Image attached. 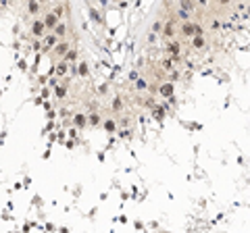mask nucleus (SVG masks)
<instances>
[{
    "mask_svg": "<svg viewBox=\"0 0 250 233\" xmlns=\"http://www.w3.org/2000/svg\"><path fill=\"white\" fill-rule=\"evenodd\" d=\"M31 33H34L36 38H44V36H46V25H44L42 19H36V21L31 23Z\"/></svg>",
    "mask_w": 250,
    "mask_h": 233,
    "instance_id": "nucleus-1",
    "label": "nucleus"
},
{
    "mask_svg": "<svg viewBox=\"0 0 250 233\" xmlns=\"http://www.w3.org/2000/svg\"><path fill=\"white\" fill-rule=\"evenodd\" d=\"M56 42H58V38H56V36H54V33H52V36H44V50H48V48H54L56 46Z\"/></svg>",
    "mask_w": 250,
    "mask_h": 233,
    "instance_id": "nucleus-2",
    "label": "nucleus"
},
{
    "mask_svg": "<svg viewBox=\"0 0 250 233\" xmlns=\"http://www.w3.org/2000/svg\"><path fill=\"white\" fill-rule=\"evenodd\" d=\"M52 33H54L56 38H63V36L67 33V27H65V23H56V25L52 27Z\"/></svg>",
    "mask_w": 250,
    "mask_h": 233,
    "instance_id": "nucleus-3",
    "label": "nucleus"
},
{
    "mask_svg": "<svg viewBox=\"0 0 250 233\" xmlns=\"http://www.w3.org/2000/svg\"><path fill=\"white\" fill-rule=\"evenodd\" d=\"M181 33H183V36H188V38H192V36H194V25H192L190 21H186V23H183V27H181Z\"/></svg>",
    "mask_w": 250,
    "mask_h": 233,
    "instance_id": "nucleus-4",
    "label": "nucleus"
},
{
    "mask_svg": "<svg viewBox=\"0 0 250 233\" xmlns=\"http://www.w3.org/2000/svg\"><path fill=\"white\" fill-rule=\"evenodd\" d=\"M65 63H75V58H77V50H73V48H69L65 54Z\"/></svg>",
    "mask_w": 250,
    "mask_h": 233,
    "instance_id": "nucleus-5",
    "label": "nucleus"
},
{
    "mask_svg": "<svg viewBox=\"0 0 250 233\" xmlns=\"http://www.w3.org/2000/svg\"><path fill=\"white\" fill-rule=\"evenodd\" d=\"M167 50H169V54H173V56H179V50H181V46H179V42H169Z\"/></svg>",
    "mask_w": 250,
    "mask_h": 233,
    "instance_id": "nucleus-6",
    "label": "nucleus"
},
{
    "mask_svg": "<svg viewBox=\"0 0 250 233\" xmlns=\"http://www.w3.org/2000/svg\"><path fill=\"white\" fill-rule=\"evenodd\" d=\"M56 23H58V17H56V15H52V13H50V15H46V21H44V25H46V27H54Z\"/></svg>",
    "mask_w": 250,
    "mask_h": 233,
    "instance_id": "nucleus-7",
    "label": "nucleus"
},
{
    "mask_svg": "<svg viewBox=\"0 0 250 233\" xmlns=\"http://www.w3.org/2000/svg\"><path fill=\"white\" fill-rule=\"evenodd\" d=\"M67 50H69V44H67V42H61V44L56 42V46H54V52H56L58 56H63V54H65Z\"/></svg>",
    "mask_w": 250,
    "mask_h": 233,
    "instance_id": "nucleus-8",
    "label": "nucleus"
},
{
    "mask_svg": "<svg viewBox=\"0 0 250 233\" xmlns=\"http://www.w3.org/2000/svg\"><path fill=\"white\" fill-rule=\"evenodd\" d=\"M163 33H165L167 38H173V36H175V27H173V21H169L165 27H163Z\"/></svg>",
    "mask_w": 250,
    "mask_h": 233,
    "instance_id": "nucleus-9",
    "label": "nucleus"
},
{
    "mask_svg": "<svg viewBox=\"0 0 250 233\" xmlns=\"http://www.w3.org/2000/svg\"><path fill=\"white\" fill-rule=\"evenodd\" d=\"M192 46L198 48V50L204 48V38H202V36H192Z\"/></svg>",
    "mask_w": 250,
    "mask_h": 233,
    "instance_id": "nucleus-10",
    "label": "nucleus"
},
{
    "mask_svg": "<svg viewBox=\"0 0 250 233\" xmlns=\"http://www.w3.org/2000/svg\"><path fill=\"white\" fill-rule=\"evenodd\" d=\"M104 129H106L109 133H115V131H117V123H115L113 119H106V121H104Z\"/></svg>",
    "mask_w": 250,
    "mask_h": 233,
    "instance_id": "nucleus-11",
    "label": "nucleus"
},
{
    "mask_svg": "<svg viewBox=\"0 0 250 233\" xmlns=\"http://www.w3.org/2000/svg\"><path fill=\"white\" fill-rule=\"evenodd\" d=\"M113 110H117V112L123 110V98H121V96H117V98L113 100Z\"/></svg>",
    "mask_w": 250,
    "mask_h": 233,
    "instance_id": "nucleus-12",
    "label": "nucleus"
},
{
    "mask_svg": "<svg viewBox=\"0 0 250 233\" xmlns=\"http://www.w3.org/2000/svg\"><path fill=\"white\" fill-rule=\"evenodd\" d=\"M67 69H69V67H67V63L63 60V63H61V65L56 67V75H58V77H63V75L67 73Z\"/></svg>",
    "mask_w": 250,
    "mask_h": 233,
    "instance_id": "nucleus-13",
    "label": "nucleus"
},
{
    "mask_svg": "<svg viewBox=\"0 0 250 233\" xmlns=\"http://www.w3.org/2000/svg\"><path fill=\"white\" fill-rule=\"evenodd\" d=\"M29 13H31V15H38V13H40L38 0H29Z\"/></svg>",
    "mask_w": 250,
    "mask_h": 233,
    "instance_id": "nucleus-14",
    "label": "nucleus"
},
{
    "mask_svg": "<svg viewBox=\"0 0 250 233\" xmlns=\"http://www.w3.org/2000/svg\"><path fill=\"white\" fill-rule=\"evenodd\" d=\"M77 73H79V75H83V77L90 73V69H88V63H79V67H77Z\"/></svg>",
    "mask_w": 250,
    "mask_h": 233,
    "instance_id": "nucleus-15",
    "label": "nucleus"
},
{
    "mask_svg": "<svg viewBox=\"0 0 250 233\" xmlns=\"http://www.w3.org/2000/svg\"><path fill=\"white\" fill-rule=\"evenodd\" d=\"M177 15H179V19H183V21H190V10H186V8H181V10H179Z\"/></svg>",
    "mask_w": 250,
    "mask_h": 233,
    "instance_id": "nucleus-16",
    "label": "nucleus"
},
{
    "mask_svg": "<svg viewBox=\"0 0 250 233\" xmlns=\"http://www.w3.org/2000/svg\"><path fill=\"white\" fill-rule=\"evenodd\" d=\"M88 123H90V125H98V123H100V117H98V115H90V117H88Z\"/></svg>",
    "mask_w": 250,
    "mask_h": 233,
    "instance_id": "nucleus-17",
    "label": "nucleus"
},
{
    "mask_svg": "<svg viewBox=\"0 0 250 233\" xmlns=\"http://www.w3.org/2000/svg\"><path fill=\"white\" fill-rule=\"evenodd\" d=\"M181 6H183L186 10H192V8H194V0H181Z\"/></svg>",
    "mask_w": 250,
    "mask_h": 233,
    "instance_id": "nucleus-18",
    "label": "nucleus"
},
{
    "mask_svg": "<svg viewBox=\"0 0 250 233\" xmlns=\"http://www.w3.org/2000/svg\"><path fill=\"white\" fill-rule=\"evenodd\" d=\"M75 123H77V127H83L85 125V117L83 115H75Z\"/></svg>",
    "mask_w": 250,
    "mask_h": 233,
    "instance_id": "nucleus-19",
    "label": "nucleus"
},
{
    "mask_svg": "<svg viewBox=\"0 0 250 233\" xmlns=\"http://www.w3.org/2000/svg\"><path fill=\"white\" fill-rule=\"evenodd\" d=\"M63 13H65V8H63V6H61V4H58V6H54V10H52V15H56V17H58V19H61V17H63Z\"/></svg>",
    "mask_w": 250,
    "mask_h": 233,
    "instance_id": "nucleus-20",
    "label": "nucleus"
},
{
    "mask_svg": "<svg viewBox=\"0 0 250 233\" xmlns=\"http://www.w3.org/2000/svg\"><path fill=\"white\" fill-rule=\"evenodd\" d=\"M135 88H138V90H146V88H148L146 79H138V81H135Z\"/></svg>",
    "mask_w": 250,
    "mask_h": 233,
    "instance_id": "nucleus-21",
    "label": "nucleus"
},
{
    "mask_svg": "<svg viewBox=\"0 0 250 233\" xmlns=\"http://www.w3.org/2000/svg\"><path fill=\"white\" fill-rule=\"evenodd\" d=\"M54 94H56V98H65L67 90H65V88H56V90H54Z\"/></svg>",
    "mask_w": 250,
    "mask_h": 233,
    "instance_id": "nucleus-22",
    "label": "nucleus"
},
{
    "mask_svg": "<svg viewBox=\"0 0 250 233\" xmlns=\"http://www.w3.org/2000/svg\"><path fill=\"white\" fill-rule=\"evenodd\" d=\"M152 31H154V33L163 31V23H161V21H159V23H154V25H152Z\"/></svg>",
    "mask_w": 250,
    "mask_h": 233,
    "instance_id": "nucleus-23",
    "label": "nucleus"
},
{
    "mask_svg": "<svg viewBox=\"0 0 250 233\" xmlns=\"http://www.w3.org/2000/svg\"><path fill=\"white\" fill-rule=\"evenodd\" d=\"M152 115H154L156 119H161V117H163V108H154V112H152Z\"/></svg>",
    "mask_w": 250,
    "mask_h": 233,
    "instance_id": "nucleus-24",
    "label": "nucleus"
},
{
    "mask_svg": "<svg viewBox=\"0 0 250 233\" xmlns=\"http://www.w3.org/2000/svg\"><path fill=\"white\" fill-rule=\"evenodd\" d=\"M198 4H202V6H204V4H208V0H198Z\"/></svg>",
    "mask_w": 250,
    "mask_h": 233,
    "instance_id": "nucleus-25",
    "label": "nucleus"
}]
</instances>
